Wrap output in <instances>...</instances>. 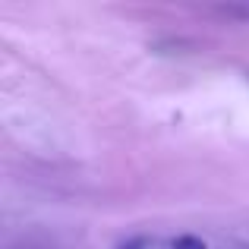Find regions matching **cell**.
<instances>
[{"label": "cell", "instance_id": "obj_1", "mask_svg": "<svg viewBox=\"0 0 249 249\" xmlns=\"http://www.w3.org/2000/svg\"><path fill=\"white\" fill-rule=\"evenodd\" d=\"M170 249H208V246H205V240L193 237V233H180V237L170 240Z\"/></svg>", "mask_w": 249, "mask_h": 249}, {"label": "cell", "instance_id": "obj_2", "mask_svg": "<svg viewBox=\"0 0 249 249\" xmlns=\"http://www.w3.org/2000/svg\"><path fill=\"white\" fill-rule=\"evenodd\" d=\"M120 249H139V243H126V246H120Z\"/></svg>", "mask_w": 249, "mask_h": 249}]
</instances>
